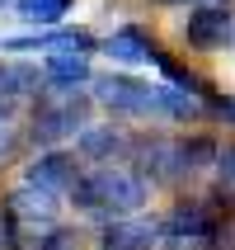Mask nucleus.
<instances>
[{
    "label": "nucleus",
    "instance_id": "obj_1",
    "mask_svg": "<svg viewBox=\"0 0 235 250\" xmlns=\"http://www.w3.org/2000/svg\"><path fill=\"white\" fill-rule=\"evenodd\" d=\"M71 203H75V212H85V217L127 222V217H137V212L151 203V184L141 180L137 170H118V166L85 170L80 180H75V189H71Z\"/></svg>",
    "mask_w": 235,
    "mask_h": 250
},
{
    "label": "nucleus",
    "instance_id": "obj_2",
    "mask_svg": "<svg viewBox=\"0 0 235 250\" xmlns=\"http://www.w3.org/2000/svg\"><path fill=\"white\" fill-rule=\"evenodd\" d=\"M85 99H75V90H56V95L33 99V118H28V142L42 151H56L61 137H80L85 132Z\"/></svg>",
    "mask_w": 235,
    "mask_h": 250
},
{
    "label": "nucleus",
    "instance_id": "obj_3",
    "mask_svg": "<svg viewBox=\"0 0 235 250\" xmlns=\"http://www.w3.org/2000/svg\"><path fill=\"white\" fill-rule=\"evenodd\" d=\"M155 241H165L174 250H188V246H212V241H221V212L202 203V198H183L174 208L160 217L155 227Z\"/></svg>",
    "mask_w": 235,
    "mask_h": 250
},
{
    "label": "nucleus",
    "instance_id": "obj_4",
    "mask_svg": "<svg viewBox=\"0 0 235 250\" xmlns=\"http://www.w3.org/2000/svg\"><path fill=\"white\" fill-rule=\"evenodd\" d=\"M94 99L108 104L113 113H127V118H160V85H146L137 76H99L94 81Z\"/></svg>",
    "mask_w": 235,
    "mask_h": 250
},
{
    "label": "nucleus",
    "instance_id": "obj_5",
    "mask_svg": "<svg viewBox=\"0 0 235 250\" xmlns=\"http://www.w3.org/2000/svg\"><path fill=\"white\" fill-rule=\"evenodd\" d=\"M75 180H80V166H75V156L71 151H42L33 166H28V180L33 189H42V194H71L75 189Z\"/></svg>",
    "mask_w": 235,
    "mask_h": 250
},
{
    "label": "nucleus",
    "instance_id": "obj_6",
    "mask_svg": "<svg viewBox=\"0 0 235 250\" xmlns=\"http://www.w3.org/2000/svg\"><path fill=\"white\" fill-rule=\"evenodd\" d=\"M231 33H235V14H226V10H193L183 19V38H188V47H198V52L226 47Z\"/></svg>",
    "mask_w": 235,
    "mask_h": 250
},
{
    "label": "nucleus",
    "instance_id": "obj_7",
    "mask_svg": "<svg viewBox=\"0 0 235 250\" xmlns=\"http://www.w3.org/2000/svg\"><path fill=\"white\" fill-rule=\"evenodd\" d=\"M104 52H108L113 62H123V66H141V62H155L160 47H155V38H151L141 24H123L118 33H108Z\"/></svg>",
    "mask_w": 235,
    "mask_h": 250
},
{
    "label": "nucleus",
    "instance_id": "obj_8",
    "mask_svg": "<svg viewBox=\"0 0 235 250\" xmlns=\"http://www.w3.org/2000/svg\"><path fill=\"white\" fill-rule=\"evenodd\" d=\"M5 208H10L14 222H28V227H47L52 231V222H56V194H42L33 184H19Z\"/></svg>",
    "mask_w": 235,
    "mask_h": 250
},
{
    "label": "nucleus",
    "instance_id": "obj_9",
    "mask_svg": "<svg viewBox=\"0 0 235 250\" xmlns=\"http://www.w3.org/2000/svg\"><path fill=\"white\" fill-rule=\"evenodd\" d=\"M42 81H47V90H75L80 81H90V57L52 52L42 62Z\"/></svg>",
    "mask_w": 235,
    "mask_h": 250
},
{
    "label": "nucleus",
    "instance_id": "obj_10",
    "mask_svg": "<svg viewBox=\"0 0 235 250\" xmlns=\"http://www.w3.org/2000/svg\"><path fill=\"white\" fill-rule=\"evenodd\" d=\"M104 250H151L155 246V227L141 222V217H127V222H108L104 236H99Z\"/></svg>",
    "mask_w": 235,
    "mask_h": 250
},
{
    "label": "nucleus",
    "instance_id": "obj_11",
    "mask_svg": "<svg viewBox=\"0 0 235 250\" xmlns=\"http://www.w3.org/2000/svg\"><path fill=\"white\" fill-rule=\"evenodd\" d=\"M75 146H80L85 161H113V156L127 146V137L118 132V127H90L85 123V132L75 137Z\"/></svg>",
    "mask_w": 235,
    "mask_h": 250
},
{
    "label": "nucleus",
    "instance_id": "obj_12",
    "mask_svg": "<svg viewBox=\"0 0 235 250\" xmlns=\"http://www.w3.org/2000/svg\"><path fill=\"white\" fill-rule=\"evenodd\" d=\"M71 5L75 0H14V10L24 14L28 24H61Z\"/></svg>",
    "mask_w": 235,
    "mask_h": 250
},
{
    "label": "nucleus",
    "instance_id": "obj_13",
    "mask_svg": "<svg viewBox=\"0 0 235 250\" xmlns=\"http://www.w3.org/2000/svg\"><path fill=\"white\" fill-rule=\"evenodd\" d=\"M217 175H221V194L235 198V146H221L217 151Z\"/></svg>",
    "mask_w": 235,
    "mask_h": 250
},
{
    "label": "nucleus",
    "instance_id": "obj_14",
    "mask_svg": "<svg viewBox=\"0 0 235 250\" xmlns=\"http://www.w3.org/2000/svg\"><path fill=\"white\" fill-rule=\"evenodd\" d=\"M207 109L217 113V118H226V123L235 127V95H226V99H221V95H212V99H207Z\"/></svg>",
    "mask_w": 235,
    "mask_h": 250
},
{
    "label": "nucleus",
    "instance_id": "obj_15",
    "mask_svg": "<svg viewBox=\"0 0 235 250\" xmlns=\"http://www.w3.org/2000/svg\"><path fill=\"white\" fill-rule=\"evenodd\" d=\"M169 5H183V0H169Z\"/></svg>",
    "mask_w": 235,
    "mask_h": 250
},
{
    "label": "nucleus",
    "instance_id": "obj_16",
    "mask_svg": "<svg viewBox=\"0 0 235 250\" xmlns=\"http://www.w3.org/2000/svg\"><path fill=\"white\" fill-rule=\"evenodd\" d=\"M0 5H10V0H0Z\"/></svg>",
    "mask_w": 235,
    "mask_h": 250
}]
</instances>
